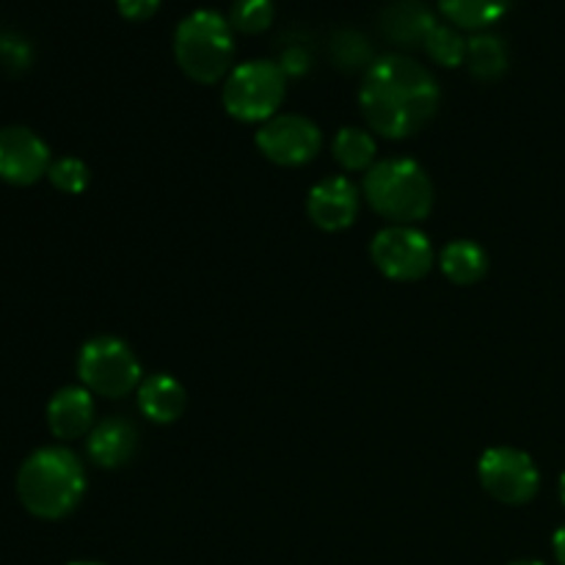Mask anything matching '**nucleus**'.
<instances>
[{"label": "nucleus", "instance_id": "1", "mask_svg": "<svg viewBox=\"0 0 565 565\" xmlns=\"http://www.w3.org/2000/svg\"><path fill=\"white\" fill-rule=\"evenodd\" d=\"M359 105L379 136L401 141L434 119L439 108V83L408 55H381L364 72Z\"/></svg>", "mask_w": 565, "mask_h": 565}, {"label": "nucleus", "instance_id": "2", "mask_svg": "<svg viewBox=\"0 0 565 565\" xmlns=\"http://www.w3.org/2000/svg\"><path fill=\"white\" fill-rule=\"evenodd\" d=\"M86 494V469L66 447H42L22 461L17 472V497L31 516L64 519Z\"/></svg>", "mask_w": 565, "mask_h": 565}, {"label": "nucleus", "instance_id": "3", "mask_svg": "<svg viewBox=\"0 0 565 565\" xmlns=\"http://www.w3.org/2000/svg\"><path fill=\"white\" fill-rule=\"evenodd\" d=\"M364 199L392 224H419L434 210V185L417 160L390 158L364 174Z\"/></svg>", "mask_w": 565, "mask_h": 565}, {"label": "nucleus", "instance_id": "4", "mask_svg": "<svg viewBox=\"0 0 565 565\" xmlns=\"http://www.w3.org/2000/svg\"><path fill=\"white\" fill-rule=\"evenodd\" d=\"M174 58L191 81L213 86L232 72L235 31L218 11L199 9L174 31Z\"/></svg>", "mask_w": 565, "mask_h": 565}, {"label": "nucleus", "instance_id": "5", "mask_svg": "<svg viewBox=\"0 0 565 565\" xmlns=\"http://www.w3.org/2000/svg\"><path fill=\"white\" fill-rule=\"evenodd\" d=\"M287 75L276 61H246L226 75L224 108L237 121H268L285 103Z\"/></svg>", "mask_w": 565, "mask_h": 565}, {"label": "nucleus", "instance_id": "6", "mask_svg": "<svg viewBox=\"0 0 565 565\" xmlns=\"http://www.w3.org/2000/svg\"><path fill=\"white\" fill-rule=\"evenodd\" d=\"M77 375L88 392L119 401L141 386V362L119 337H94L81 348Z\"/></svg>", "mask_w": 565, "mask_h": 565}, {"label": "nucleus", "instance_id": "7", "mask_svg": "<svg viewBox=\"0 0 565 565\" xmlns=\"http://www.w3.org/2000/svg\"><path fill=\"white\" fill-rule=\"evenodd\" d=\"M483 489L505 505H524L539 494L541 475L527 452L516 447H491L478 463Z\"/></svg>", "mask_w": 565, "mask_h": 565}, {"label": "nucleus", "instance_id": "8", "mask_svg": "<svg viewBox=\"0 0 565 565\" xmlns=\"http://www.w3.org/2000/svg\"><path fill=\"white\" fill-rule=\"evenodd\" d=\"M370 254L375 268L395 281H417L434 268V246L414 226L395 224L381 230L370 246Z\"/></svg>", "mask_w": 565, "mask_h": 565}, {"label": "nucleus", "instance_id": "9", "mask_svg": "<svg viewBox=\"0 0 565 565\" xmlns=\"http://www.w3.org/2000/svg\"><path fill=\"white\" fill-rule=\"evenodd\" d=\"M254 141H257L263 158H268L276 166H287V169L315 160L323 147L320 127L298 114H276L274 119L263 121Z\"/></svg>", "mask_w": 565, "mask_h": 565}, {"label": "nucleus", "instance_id": "10", "mask_svg": "<svg viewBox=\"0 0 565 565\" xmlns=\"http://www.w3.org/2000/svg\"><path fill=\"white\" fill-rule=\"evenodd\" d=\"M50 147L28 127H3L0 130V180L9 185H33L47 177Z\"/></svg>", "mask_w": 565, "mask_h": 565}, {"label": "nucleus", "instance_id": "11", "mask_svg": "<svg viewBox=\"0 0 565 565\" xmlns=\"http://www.w3.org/2000/svg\"><path fill=\"white\" fill-rule=\"evenodd\" d=\"M307 213L323 232H342L356 221L359 193L345 177H326L309 191Z\"/></svg>", "mask_w": 565, "mask_h": 565}, {"label": "nucleus", "instance_id": "12", "mask_svg": "<svg viewBox=\"0 0 565 565\" xmlns=\"http://www.w3.org/2000/svg\"><path fill=\"white\" fill-rule=\"evenodd\" d=\"M94 401L86 386H64L47 403V428L55 439H81L92 430Z\"/></svg>", "mask_w": 565, "mask_h": 565}, {"label": "nucleus", "instance_id": "13", "mask_svg": "<svg viewBox=\"0 0 565 565\" xmlns=\"http://www.w3.org/2000/svg\"><path fill=\"white\" fill-rule=\"evenodd\" d=\"M138 450V430L127 419H103L88 434V458L103 469H119L132 461Z\"/></svg>", "mask_w": 565, "mask_h": 565}, {"label": "nucleus", "instance_id": "14", "mask_svg": "<svg viewBox=\"0 0 565 565\" xmlns=\"http://www.w3.org/2000/svg\"><path fill=\"white\" fill-rule=\"evenodd\" d=\"M436 25V17L423 0H395L381 14V31L390 42L401 47H417L425 42L430 28Z\"/></svg>", "mask_w": 565, "mask_h": 565}, {"label": "nucleus", "instance_id": "15", "mask_svg": "<svg viewBox=\"0 0 565 565\" xmlns=\"http://www.w3.org/2000/svg\"><path fill=\"white\" fill-rule=\"evenodd\" d=\"M185 406V386L177 379H171V375L158 373L152 375V379L141 381V386H138V408H141L143 417L152 419V423H174V419L182 417Z\"/></svg>", "mask_w": 565, "mask_h": 565}, {"label": "nucleus", "instance_id": "16", "mask_svg": "<svg viewBox=\"0 0 565 565\" xmlns=\"http://www.w3.org/2000/svg\"><path fill=\"white\" fill-rule=\"evenodd\" d=\"M441 270L456 285H475L489 270V254L472 241H452L441 248Z\"/></svg>", "mask_w": 565, "mask_h": 565}, {"label": "nucleus", "instance_id": "17", "mask_svg": "<svg viewBox=\"0 0 565 565\" xmlns=\"http://www.w3.org/2000/svg\"><path fill=\"white\" fill-rule=\"evenodd\" d=\"M513 0H439V11L463 31H480L508 14Z\"/></svg>", "mask_w": 565, "mask_h": 565}, {"label": "nucleus", "instance_id": "18", "mask_svg": "<svg viewBox=\"0 0 565 565\" xmlns=\"http://www.w3.org/2000/svg\"><path fill=\"white\" fill-rule=\"evenodd\" d=\"M467 66L478 81H497L508 70V47L494 33H475L467 39Z\"/></svg>", "mask_w": 565, "mask_h": 565}, {"label": "nucleus", "instance_id": "19", "mask_svg": "<svg viewBox=\"0 0 565 565\" xmlns=\"http://www.w3.org/2000/svg\"><path fill=\"white\" fill-rule=\"evenodd\" d=\"M331 149H334V160L345 171H364L367 174L375 166V138L362 127H342Z\"/></svg>", "mask_w": 565, "mask_h": 565}, {"label": "nucleus", "instance_id": "20", "mask_svg": "<svg viewBox=\"0 0 565 565\" xmlns=\"http://www.w3.org/2000/svg\"><path fill=\"white\" fill-rule=\"evenodd\" d=\"M423 47L434 64L447 66V70H452V66L467 61V39L458 33L456 25H439V22H436V25L430 28L428 36H425Z\"/></svg>", "mask_w": 565, "mask_h": 565}, {"label": "nucleus", "instance_id": "21", "mask_svg": "<svg viewBox=\"0 0 565 565\" xmlns=\"http://www.w3.org/2000/svg\"><path fill=\"white\" fill-rule=\"evenodd\" d=\"M274 0H235L232 3L230 25L232 31H241L246 36H257V33L268 31L274 22Z\"/></svg>", "mask_w": 565, "mask_h": 565}, {"label": "nucleus", "instance_id": "22", "mask_svg": "<svg viewBox=\"0 0 565 565\" xmlns=\"http://www.w3.org/2000/svg\"><path fill=\"white\" fill-rule=\"evenodd\" d=\"M53 188H58L61 193H83L88 188V166L77 158H61L50 166L47 171Z\"/></svg>", "mask_w": 565, "mask_h": 565}, {"label": "nucleus", "instance_id": "23", "mask_svg": "<svg viewBox=\"0 0 565 565\" xmlns=\"http://www.w3.org/2000/svg\"><path fill=\"white\" fill-rule=\"evenodd\" d=\"M334 61L342 70H356L370 61V44L362 33L342 31L334 36ZM373 64V61H370Z\"/></svg>", "mask_w": 565, "mask_h": 565}, {"label": "nucleus", "instance_id": "24", "mask_svg": "<svg viewBox=\"0 0 565 565\" xmlns=\"http://www.w3.org/2000/svg\"><path fill=\"white\" fill-rule=\"evenodd\" d=\"M160 3H163V0H116V9H119V14L125 17V20L143 22L149 20V17L158 14Z\"/></svg>", "mask_w": 565, "mask_h": 565}, {"label": "nucleus", "instance_id": "25", "mask_svg": "<svg viewBox=\"0 0 565 565\" xmlns=\"http://www.w3.org/2000/svg\"><path fill=\"white\" fill-rule=\"evenodd\" d=\"M279 66L285 70V75H301L309 70V55L303 50H285Z\"/></svg>", "mask_w": 565, "mask_h": 565}, {"label": "nucleus", "instance_id": "26", "mask_svg": "<svg viewBox=\"0 0 565 565\" xmlns=\"http://www.w3.org/2000/svg\"><path fill=\"white\" fill-rule=\"evenodd\" d=\"M555 557L557 563L565 565V524L555 533Z\"/></svg>", "mask_w": 565, "mask_h": 565}, {"label": "nucleus", "instance_id": "27", "mask_svg": "<svg viewBox=\"0 0 565 565\" xmlns=\"http://www.w3.org/2000/svg\"><path fill=\"white\" fill-rule=\"evenodd\" d=\"M561 500H563V505H565V472H563V478H561Z\"/></svg>", "mask_w": 565, "mask_h": 565}, {"label": "nucleus", "instance_id": "28", "mask_svg": "<svg viewBox=\"0 0 565 565\" xmlns=\"http://www.w3.org/2000/svg\"><path fill=\"white\" fill-rule=\"evenodd\" d=\"M511 565H544V563H539V561H516V563H511Z\"/></svg>", "mask_w": 565, "mask_h": 565}, {"label": "nucleus", "instance_id": "29", "mask_svg": "<svg viewBox=\"0 0 565 565\" xmlns=\"http://www.w3.org/2000/svg\"><path fill=\"white\" fill-rule=\"evenodd\" d=\"M70 565H99V563H70Z\"/></svg>", "mask_w": 565, "mask_h": 565}]
</instances>
